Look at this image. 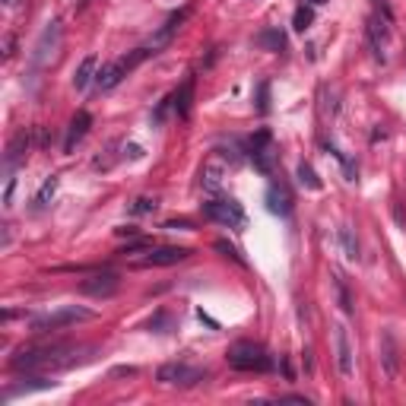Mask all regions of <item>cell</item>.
Returning a JSON list of instances; mask_svg holds the SVG:
<instances>
[{
	"label": "cell",
	"instance_id": "9c48e42d",
	"mask_svg": "<svg viewBox=\"0 0 406 406\" xmlns=\"http://www.w3.org/2000/svg\"><path fill=\"white\" fill-rule=\"evenodd\" d=\"M190 254L194 251L181 247V245H162V247L149 245L146 247V257L133 260V266H175V264H181V260H187Z\"/></svg>",
	"mask_w": 406,
	"mask_h": 406
},
{
	"label": "cell",
	"instance_id": "d6986e66",
	"mask_svg": "<svg viewBox=\"0 0 406 406\" xmlns=\"http://www.w3.org/2000/svg\"><path fill=\"white\" fill-rule=\"evenodd\" d=\"M266 209L285 219V216L292 213V194L285 187H279V184H273V187L266 190Z\"/></svg>",
	"mask_w": 406,
	"mask_h": 406
},
{
	"label": "cell",
	"instance_id": "f546056e",
	"mask_svg": "<svg viewBox=\"0 0 406 406\" xmlns=\"http://www.w3.org/2000/svg\"><path fill=\"white\" fill-rule=\"evenodd\" d=\"M216 251H219L222 257H232L238 266H245V257H241V254L235 251V245H228V241H222V238H219V241H216Z\"/></svg>",
	"mask_w": 406,
	"mask_h": 406
},
{
	"label": "cell",
	"instance_id": "4316f807",
	"mask_svg": "<svg viewBox=\"0 0 406 406\" xmlns=\"http://www.w3.org/2000/svg\"><path fill=\"white\" fill-rule=\"evenodd\" d=\"M311 23H314V10H311V6H298L295 16H292V25H295V32L311 29Z\"/></svg>",
	"mask_w": 406,
	"mask_h": 406
},
{
	"label": "cell",
	"instance_id": "9a60e30c",
	"mask_svg": "<svg viewBox=\"0 0 406 406\" xmlns=\"http://www.w3.org/2000/svg\"><path fill=\"white\" fill-rule=\"evenodd\" d=\"M381 365H384V374L390 381L400 374V346H397V340H393L390 330L381 333Z\"/></svg>",
	"mask_w": 406,
	"mask_h": 406
},
{
	"label": "cell",
	"instance_id": "d6a6232c",
	"mask_svg": "<svg viewBox=\"0 0 406 406\" xmlns=\"http://www.w3.org/2000/svg\"><path fill=\"white\" fill-rule=\"evenodd\" d=\"M121 156H130V159H140V156H143V146L130 143V146H124V152H121Z\"/></svg>",
	"mask_w": 406,
	"mask_h": 406
},
{
	"label": "cell",
	"instance_id": "484cf974",
	"mask_svg": "<svg viewBox=\"0 0 406 406\" xmlns=\"http://www.w3.org/2000/svg\"><path fill=\"white\" fill-rule=\"evenodd\" d=\"M257 44H264V48H270V51H279L285 44V35L279 29H266L257 35Z\"/></svg>",
	"mask_w": 406,
	"mask_h": 406
},
{
	"label": "cell",
	"instance_id": "52a82bcc",
	"mask_svg": "<svg viewBox=\"0 0 406 406\" xmlns=\"http://www.w3.org/2000/svg\"><path fill=\"white\" fill-rule=\"evenodd\" d=\"M203 216L226 228H241L245 226V209H241L238 200L232 197H216V200H207L203 203Z\"/></svg>",
	"mask_w": 406,
	"mask_h": 406
},
{
	"label": "cell",
	"instance_id": "277c9868",
	"mask_svg": "<svg viewBox=\"0 0 406 406\" xmlns=\"http://www.w3.org/2000/svg\"><path fill=\"white\" fill-rule=\"evenodd\" d=\"M92 317H95V311H89V308L63 304V308H57V311H48V314H38L35 321H32V330H35V333H51V330H63V327H70V324L92 321Z\"/></svg>",
	"mask_w": 406,
	"mask_h": 406
},
{
	"label": "cell",
	"instance_id": "8992f818",
	"mask_svg": "<svg viewBox=\"0 0 406 406\" xmlns=\"http://www.w3.org/2000/svg\"><path fill=\"white\" fill-rule=\"evenodd\" d=\"M203 378H207V371L197 365H187V362H165L156 371V381L165 387H197Z\"/></svg>",
	"mask_w": 406,
	"mask_h": 406
},
{
	"label": "cell",
	"instance_id": "30bf717a",
	"mask_svg": "<svg viewBox=\"0 0 406 406\" xmlns=\"http://www.w3.org/2000/svg\"><path fill=\"white\" fill-rule=\"evenodd\" d=\"M247 159L254 162V168L260 175H270L273 162H276V152H273V137L266 130H257L251 140H247Z\"/></svg>",
	"mask_w": 406,
	"mask_h": 406
},
{
	"label": "cell",
	"instance_id": "836d02e7",
	"mask_svg": "<svg viewBox=\"0 0 406 406\" xmlns=\"http://www.w3.org/2000/svg\"><path fill=\"white\" fill-rule=\"evenodd\" d=\"M165 228H184V232H187V228H190V222H187V219H175V222H168V226H165Z\"/></svg>",
	"mask_w": 406,
	"mask_h": 406
},
{
	"label": "cell",
	"instance_id": "7a4b0ae2",
	"mask_svg": "<svg viewBox=\"0 0 406 406\" xmlns=\"http://www.w3.org/2000/svg\"><path fill=\"white\" fill-rule=\"evenodd\" d=\"M226 359H228V365H232L235 371H273V365H276V362H273V355L266 352L264 346H257V343H247V340L228 346Z\"/></svg>",
	"mask_w": 406,
	"mask_h": 406
},
{
	"label": "cell",
	"instance_id": "ac0fdd59",
	"mask_svg": "<svg viewBox=\"0 0 406 406\" xmlns=\"http://www.w3.org/2000/svg\"><path fill=\"white\" fill-rule=\"evenodd\" d=\"M171 102H175V118H190V105H194V76L181 82L178 92H171Z\"/></svg>",
	"mask_w": 406,
	"mask_h": 406
},
{
	"label": "cell",
	"instance_id": "2e32d148",
	"mask_svg": "<svg viewBox=\"0 0 406 406\" xmlns=\"http://www.w3.org/2000/svg\"><path fill=\"white\" fill-rule=\"evenodd\" d=\"M89 127H92V114H89V111H76V114H73V121H70V127H67L63 152H73V149H76V143H80V140L89 133Z\"/></svg>",
	"mask_w": 406,
	"mask_h": 406
},
{
	"label": "cell",
	"instance_id": "5b68a950",
	"mask_svg": "<svg viewBox=\"0 0 406 406\" xmlns=\"http://www.w3.org/2000/svg\"><path fill=\"white\" fill-rule=\"evenodd\" d=\"M390 10H387V4H378V13L374 16H368V25H365V35H368V44H371L374 57L378 61H387V48H390Z\"/></svg>",
	"mask_w": 406,
	"mask_h": 406
},
{
	"label": "cell",
	"instance_id": "3957f363",
	"mask_svg": "<svg viewBox=\"0 0 406 406\" xmlns=\"http://www.w3.org/2000/svg\"><path fill=\"white\" fill-rule=\"evenodd\" d=\"M149 54H156V51L146 44V48H137V51H130V54H124V57H118V61H111V63H105V67L95 73V86L102 89V92H108V89H114L121 80H124L127 73H130L137 63H143Z\"/></svg>",
	"mask_w": 406,
	"mask_h": 406
},
{
	"label": "cell",
	"instance_id": "4fadbf2b",
	"mask_svg": "<svg viewBox=\"0 0 406 406\" xmlns=\"http://www.w3.org/2000/svg\"><path fill=\"white\" fill-rule=\"evenodd\" d=\"M226 175H228L226 159L209 156L207 162H203V168H200V187L207 190V194H216V190H222V184H226Z\"/></svg>",
	"mask_w": 406,
	"mask_h": 406
},
{
	"label": "cell",
	"instance_id": "d590c367",
	"mask_svg": "<svg viewBox=\"0 0 406 406\" xmlns=\"http://www.w3.org/2000/svg\"><path fill=\"white\" fill-rule=\"evenodd\" d=\"M311 4H314V6H321V4H330V0H311Z\"/></svg>",
	"mask_w": 406,
	"mask_h": 406
},
{
	"label": "cell",
	"instance_id": "ffe728a7",
	"mask_svg": "<svg viewBox=\"0 0 406 406\" xmlns=\"http://www.w3.org/2000/svg\"><path fill=\"white\" fill-rule=\"evenodd\" d=\"M95 73H99V57H95V54L82 57V63L76 67V73H73V86L76 89H86L89 82L95 80Z\"/></svg>",
	"mask_w": 406,
	"mask_h": 406
},
{
	"label": "cell",
	"instance_id": "d4e9b609",
	"mask_svg": "<svg viewBox=\"0 0 406 406\" xmlns=\"http://www.w3.org/2000/svg\"><path fill=\"white\" fill-rule=\"evenodd\" d=\"M340 245H343V251H346L349 260H359L362 257V254H359V241H355L352 228H346V226L340 228Z\"/></svg>",
	"mask_w": 406,
	"mask_h": 406
},
{
	"label": "cell",
	"instance_id": "603a6c76",
	"mask_svg": "<svg viewBox=\"0 0 406 406\" xmlns=\"http://www.w3.org/2000/svg\"><path fill=\"white\" fill-rule=\"evenodd\" d=\"M295 175H298V184H302V187H308V190H321V178L314 175V168H311L308 162L298 165Z\"/></svg>",
	"mask_w": 406,
	"mask_h": 406
},
{
	"label": "cell",
	"instance_id": "7402d4cb",
	"mask_svg": "<svg viewBox=\"0 0 406 406\" xmlns=\"http://www.w3.org/2000/svg\"><path fill=\"white\" fill-rule=\"evenodd\" d=\"M44 387H54V381H48V378H25V384H16V387H6L4 400L16 397V393H32V390H44Z\"/></svg>",
	"mask_w": 406,
	"mask_h": 406
},
{
	"label": "cell",
	"instance_id": "ba28073f",
	"mask_svg": "<svg viewBox=\"0 0 406 406\" xmlns=\"http://www.w3.org/2000/svg\"><path fill=\"white\" fill-rule=\"evenodd\" d=\"M61 42H63L61 23H57V19H51V23L44 25V32L38 35V42H35V51H32V63H35V67H48V63L57 57V51H61Z\"/></svg>",
	"mask_w": 406,
	"mask_h": 406
},
{
	"label": "cell",
	"instance_id": "83f0119b",
	"mask_svg": "<svg viewBox=\"0 0 406 406\" xmlns=\"http://www.w3.org/2000/svg\"><path fill=\"white\" fill-rule=\"evenodd\" d=\"M156 209H159L156 197H137V200L130 203V213L133 216H146V213H156Z\"/></svg>",
	"mask_w": 406,
	"mask_h": 406
},
{
	"label": "cell",
	"instance_id": "8fae6325",
	"mask_svg": "<svg viewBox=\"0 0 406 406\" xmlns=\"http://www.w3.org/2000/svg\"><path fill=\"white\" fill-rule=\"evenodd\" d=\"M333 355H336V368H340L343 378H352V371H355V349H352V340H349L346 324H336V327H333Z\"/></svg>",
	"mask_w": 406,
	"mask_h": 406
},
{
	"label": "cell",
	"instance_id": "44dd1931",
	"mask_svg": "<svg viewBox=\"0 0 406 406\" xmlns=\"http://www.w3.org/2000/svg\"><path fill=\"white\" fill-rule=\"evenodd\" d=\"M57 184H61V178L57 175H51L48 181L42 184V190L35 194V200H32V207L35 209H48L51 207V200H54V194H57Z\"/></svg>",
	"mask_w": 406,
	"mask_h": 406
},
{
	"label": "cell",
	"instance_id": "6da1fadb",
	"mask_svg": "<svg viewBox=\"0 0 406 406\" xmlns=\"http://www.w3.org/2000/svg\"><path fill=\"white\" fill-rule=\"evenodd\" d=\"M82 346H67V343H51V346H32L19 349L10 359V368L16 371H51V368H70L80 362Z\"/></svg>",
	"mask_w": 406,
	"mask_h": 406
},
{
	"label": "cell",
	"instance_id": "4dcf8cb0",
	"mask_svg": "<svg viewBox=\"0 0 406 406\" xmlns=\"http://www.w3.org/2000/svg\"><path fill=\"white\" fill-rule=\"evenodd\" d=\"M266 92H270V86H266V82H260V89H257V111L260 114H266Z\"/></svg>",
	"mask_w": 406,
	"mask_h": 406
},
{
	"label": "cell",
	"instance_id": "e575fe53",
	"mask_svg": "<svg viewBox=\"0 0 406 406\" xmlns=\"http://www.w3.org/2000/svg\"><path fill=\"white\" fill-rule=\"evenodd\" d=\"M4 4H6V6H10V10H16V6H19V4H23V0H4Z\"/></svg>",
	"mask_w": 406,
	"mask_h": 406
},
{
	"label": "cell",
	"instance_id": "cb8c5ba5",
	"mask_svg": "<svg viewBox=\"0 0 406 406\" xmlns=\"http://www.w3.org/2000/svg\"><path fill=\"white\" fill-rule=\"evenodd\" d=\"M333 289H336V302H340L343 314H352V311H355V304H352V295H349L346 283H343V276H333Z\"/></svg>",
	"mask_w": 406,
	"mask_h": 406
},
{
	"label": "cell",
	"instance_id": "f1b7e54d",
	"mask_svg": "<svg viewBox=\"0 0 406 406\" xmlns=\"http://www.w3.org/2000/svg\"><path fill=\"white\" fill-rule=\"evenodd\" d=\"M168 111H175V102H171V95H165V99L159 102V108H156V111H152V124L159 127L165 118H168Z\"/></svg>",
	"mask_w": 406,
	"mask_h": 406
},
{
	"label": "cell",
	"instance_id": "e0dca14e",
	"mask_svg": "<svg viewBox=\"0 0 406 406\" xmlns=\"http://www.w3.org/2000/svg\"><path fill=\"white\" fill-rule=\"evenodd\" d=\"M187 13H190V6H184L181 13H171V16H168V23H165L162 29H159L156 35L149 38V48H152V51H159V48H162V44H168V42H171V35H175V32L181 29V23H184V19H187Z\"/></svg>",
	"mask_w": 406,
	"mask_h": 406
},
{
	"label": "cell",
	"instance_id": "5bb4252c",
	"mask_svg": "<svg viewBox=\"0 0 406 406\" xmlns=\"http://www.w3.org/2000/svg\"><path fill=\"white\" fill-rule=\"evenodd\" d=\"M29 149H32V133H29V130H19L16 137L10 140V146H6V156H4V168H6V175H16V168L25 162Z\"/></svg>",
	"mask_w": 406,
	"mask_h": 406
},
{
	"label": "cell",
	"instance_id": "7c38bea8",
	"mask_svg": "<svg viewBox=\"0 0 406 406\" xmlns=\"http://www.w3.org/2000/svg\"><path fill=\"white\" fill-rule=\"evenodd\" d=\"M118 289H121V276L118 273H108V270L92 273V276H86L80 283V292L89 298H111V295H118Z\"/></svg>",
	"mask_w": 406,
	"mask_h": 406
},
{
	"label": "cell",
	"instance_id": "1f68e13d",
	"mask_svg": "<svg viewBox=\"0 0 406 406\" xmlns=\"http://www.w3.org/2000/svg\"><path fill=\"white\" fill-rule=\"evenodd\" d=\"M279 403H304V406H308L311 400L304 397V393H285V397H279Z\"/></svg>",
	"mask_w": 406,
	"mask_h": 406
}]
</instances>
